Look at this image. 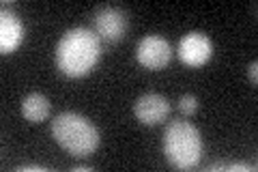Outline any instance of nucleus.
I'll return each instance as SVG.
<instances>
[{
    "instance_id": "1",
    "label": "nucleus",
    "mask_w": 258,
    "mask_h": 172,
    "mask_svg": "<svg viewBox=\"0 0 258 172\" xmlns=\"http://www.w3.org/2000/svg\"><path fill=\"white\" fill-rule=\"evenodd\" d=\"M101 56V39L88 28H69L56 45V65L69 78L91 71Z\"/></svg>"
},
{
    "instance_id": "2",
    "label": "nucleus",
    "mask_w": 258,
    "mask_h": 172,
    "mask_svg": "<svg viewBox=\"0 0 258 172\" xmlns=\"http://www.w3.org/2000/svg\"><path fill=\"white\" fill-rule=\"evenodd\" d=\"M52 136L56 144L76 157H88L99 146V129L78 112H60L52 121Z\"/></svg>"
},
{
    "instance_id": "3",
    "label": "nucleus",
    "mask_w": 258,
    "mask_h": 172,
    "mask_svg": "<svg viewBox=\"0 0 258 172\" xmlns=\"http://www.w3.org/2000/svg\"><path fill=\"white\" fill-rule=\"evenodd\" d=\"M203 136L189 121H172L164 132V155L174 168L187 170L203 159Z\"/></svg>"
},
{
    "instance_id": "4",
    "label": "nucleus",
    "mask_w": 258,
    "mask_h": 172,
    "mask_svg": "<svg viewBox=\"0 0 258 172\" xmlns=\"http://www.w3.org/2000/svg\"><path fill=\"white\" fill-rule=\"evenodd\" d=\"M95 35L103 41H120L127 32V15L116 7H99L93 13Z\"/></svg>"
},
{
    "instance_id": "5",
    "label": "nucleus",
    "mask_w": 258,
    "mask_h": 172,
    "mask_svg": "<svg viewBox=\"0 0 258 172\" xmlns=\"http://www.w3.org/2000/svg\"><path fill=\"white\" fill-rule=\"evenodd\" d=\"M213 56V41L205 32H187L179 41V59L189 67H203Z\"/></svg>"
},
{
    "instance_id": "6",
    "label": "nucleus",
    "mask_w": 258,
    "mask_h": 172,
    "mask_svg": "<svg viewBox=\"0 0 258 172\" xmlns=\"http://www.w3.org/2000/svg\"><path fill=\"white\" fill-rule=\"evenodd\" d=\"M136 56H138V63L147 69H164L172 59V50L170 43L159 37V35H147L140 43L138 50H136Z\"/></svg>"
},
{
    "instance_id": "7",
    "label": "nucleus",
    "mask_w": 258,
    "mask_h": 172,
    "mask_svg": "<svg viewBox=\"0 0 258 172\" xmlns=\"http://www.w3.org/2000/svg\"><path fill=\"white\" fill-rule=\"evenodd\" d=\"M134 114L144 125H157V123H161L170 114V103H168L164 95L147 93L138 97V101L134 103Z\"/></svg>"
},
{
    "instance_id": "8",
    "label": "nucleus",
    "mask_w": 258,
    "mask_h": 172,
    "mask_svg": "<svg viewBox=\"0 0 258 172\" xmlns=\"http://www.w3.org/2000/svg\"><path fill=\"white\" fill-rule=\"evenodd\" d=\"M26 28H24L22 20L9 9H3L0 13V50L3 54H11L13 50H18L20 43L24 41Z\"/></svg>"
},
{
    "instance_id": "9",
    "label": "nucleus",
    "mask_w": 258,
    "mask_h": 172,
    "mask_svg": "<svg viewBox=\"0 0 258 172\" xmlns=\"http://www.w3.org/2000/svg\"><path fill=\"white\" fill-rule=\"evenodd\" d=\"M50 108H52L50 99L41 93H30L22 99V114H24V119L30 121V123L45 121L50 117Z\"/></svg>"
},
{
    "instance_id": "10",
    "label": "nucleus",
    "mask_w": 258,
    "mask_h": 172,
    "mask_svg": "<svg viewBox=\"0 0 258 172\" xmlns=\"http://www.w3.org/2000/svg\"><path fill=\"white\" fill-rule=\"evenodd\" d=\"M179 108L183 114H187V117H191V114L198 112V99L194 95H183L181 101H179Z\"/></svg>"
},
{
    "instance_id": "11",
    "label": "nucleus",
    "mask_w": 258,
    "mask_h": 172,
    "mask_svg": "<svg viewBox=\"0 0 258 172\" xmlns=\"http://www.w3.org/2000/svg\"><path fill=\"white\" fill-rule=\"evenodd\" d=\"M247 76L252 78V82L256 84V82H258V63H252V65H249V67H247Z\"/></svg>"
}]
</instances>
